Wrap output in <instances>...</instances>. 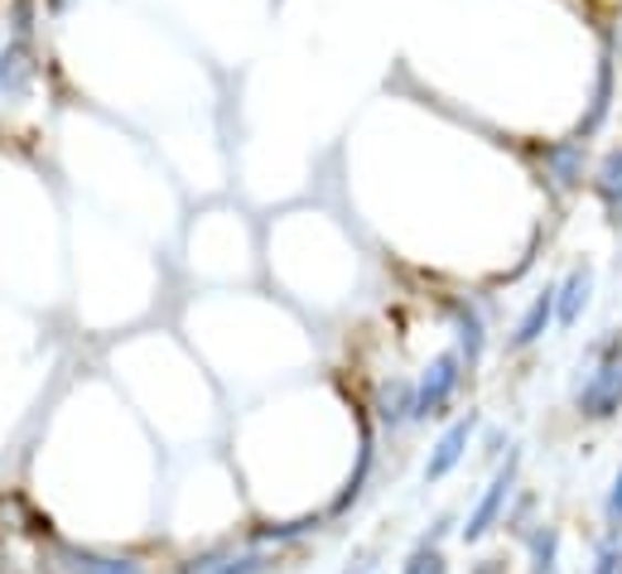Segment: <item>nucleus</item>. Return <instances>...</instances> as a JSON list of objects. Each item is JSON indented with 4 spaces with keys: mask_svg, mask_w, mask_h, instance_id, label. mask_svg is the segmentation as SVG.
I'll use <instances>...</instances> for the list:
<instances>
[{
    "mask_svg": "<svg viewBox=\"0 0 622 574\" xmlns=\"http://www.w3.org/2000/svg\"><path fill=\"white\" fill-rule=\"evenodd\" d=\"M608 516L622 526V469H618V478H613V492H608Z\"/></svg>",
    "mask_w": 622,
    "mask_h": 574,
    "instance_id": "nucleus-18",
    "label": "nucleus"
},
{
    "mask_svg": "<svg viewBox=\"0 0 622 574\" xmlns=\"http://www.w3.org/2000/svg\"><path fill=\"white\" fill-rule=\"evenodd\" d=\"M589 290H593V271L589 265H574L565 285L555 290V319H560V324H574L579 310L589 304Z\"/></svg>",
    "mask_w": 622,
    "mask_h": 574,
    "instance_id": "nucleus-8",
    "label": "nucleus"
},
{
    "mask_svg": "<svg viewBox=\"0 0 622 574\" xmlns=\"http://www.w3.org/2000/svg\"><path fill=\"white\" fill-rule=\"evenodd\" d=\"M271 570V555L266 551H242V555H203V560H189L183 574H266Z\"/></svg>",
    "mask_w": 622,
    "mask_h": 574,
    "instance_id": "nucleus-7",
    "label": "nucleus"
},
{
    "mask_svg": "<svg viewBox=\"0 0 622 574\" xmlns=\"http://www.w3.org/2000/svg\"><path fill=\"white\" fill-rule=\"evenodd\" d=\"M555 551H560V536H555V531H540L536 536V574H555Z\"/></svg>",
    "mask_w": 622,
    "mask_h": 574,
    "instance_id": "nucleus-17",
    "label": "nucleus"
},
{
    "mask_svg": "<svg viewBox=\"0 0 622 574\" xmlns=\"http://www.w3.org/2000/svg\"><path fill=\"white\" fill-rule=\"evenodd\" d=\"M377 416L387 425L410 420V416H415V386H410V382H387L377 392Z\"/></svg>",
    "mask_w": 622,
    "mask_h": 574,
    "instance_id": "nucleus-10",
    "label": "nucleus"
},
{
    "mask_svg": "<svg viewBox=\"0 0 622 574\" xmlns=\"http://www.w3.org/2000/svg\"><path fill=\"white\" fill-rule=\"evenodd\" d=\"M579 410H584L589 420H608L622 410V343L618 338L599 353V367H593V377L584 382V392H579Z\"/></svg>",
    "mask_w": 622,
    "mask_h": 574,
    "instance_id": "nucleus-1",
    "label": "nucleus"
},
{
    "mask_svg": "<svg viewBox=\"0 0 622 574\" xmlns=\"http://www.w3.org/2000/svg\"><path fill=\"white\" fill-rule=\"evenodd\" d=\"M463 357L458 353H440L434 363L425 367V377L415 382V416L410 420H430V416H440V410L449 406V396L458 392V377H463Z\"/></svg>",
    "mask_w": 622,
    "mask_h": 574,
    "instance_id": "nucleus-2",
    "label": "nucleus"
},
{
    "mask_svg": "<svg viewBox=\"0 0 622 574\" xmlns=\"http://www.w3.org/2000/svg\"><path fill=\"white\" fill-rule=\"evenodd\" d=\"M546 165L555 169V184H560V189H574V184L584 179V169H579V145H555L546 155Z\"/></svg>",
    "mask_w": 622,
    "mask_h": 574,
    "instance_id": "nucleus-12",
    "label": "nucleus"
},
{
    "mask_svg": "<svg viewBox=\"0 0 622 574\" xmlns=\"http://www.w3.org/2000/svg\"><path fill=\"white\" fill-rule=\"evenodd\" d=\"M458 348L468 353V363H478V353H483V324H478V314H473V310H458Z\"/></svg>",
    "mask_w": 622,
    "mask_h": 574,
    "instance_id": "nucleus-14",
    "label": "nucleus"
},
{
    "mask_svg": "<svg viewBox=\"0 0 622 574\" xmlns=\"http://www.w3.org/2000/svg\"><path fill=\"white\" fill-rule=\"evenodd\" d=\"M512 478H516V453H512V459H507V469H502V473L493 478V483H487L483 502L473 507L468 526H463V541H478V536H487V531H493L497 512H502V502H507V492H512Z\"/></svg>",
    "mask_w": 622,
    "mask_h": 574,
    "instance_id": "nucleus-5",
    "label": "nucleus"
},
{
    "mask_svg": "<svg viewBox=\"0 0 622 574\" xmlns=\"http://www.w3.org/2000/svg\"><path fill=\"white\" fill-rule=\"evenodd\" d=\"M473 430H478V416H463V420L449 425L444 439H440V445H434V453H430V463H425V478H430V483H440V478H449V473L458 469V459H463V449H468Z\"/></svg>",
    "mask_w": 622,
    "mask_h": 574,
    "instance_id": "nucleus-4",
    "label": "nucleus"
},
{
    "mask_svg": "<svg viewBox=\"0 0 622 574\" xmlns=\"http://www.w3.org/2000/svg\"><path fill=\"white\" fill-rule=\"evenodd\" d=\"M608 97H613V59H603V69H599V87H593V112L584 116V131H599V122L608 116Z\"/></svg>",
    "mask_w": 622,
    "mask_h": 574,
    "instance_id": "nucleus-13",
    "label": "nucleus"
},
{
    "mask_svg": "<svg viewBox=\"0 0 622 574\" xmlns=\"http://www.w3.org/2000/svg\"><path fill=\"white\" fill-rule=\"evenodd\" d=\"M44 6H49V10H68L73 0H44Z\"/></svg>",
    "mask_w": 622,
    "mask_h": 574,
    "instance_id": "nucleus-19",
    "label": "nucleus"
},
{
    "mask_svg": "<svg viewBox=\"0 0 622 574\" xmlns=\"http://www.w3.org/2000/svg\"><path fill=\"white\" fill-rule=\"evenodd\" d=\"M30 34H34V0H10V39L30 44Z\"/></svg>",
    "mask_w": 622,
    "mask_h": 574,
    "instance_id": "nucleus-15",
    "label": "nucleus"
},
{
    "mask_svg": "<svg viewBox=\"0 0 622 574\" xmlns=\"http://www.w3.org/2000/svg\"><path fill=\"white\" fill-rule=\"evenodd\" d=\"M593 194H599L608 208L622 203V150H608V155H603L599 179H593Z\"/></svg>",
    "mask_w": 622,
    "mask_h": 574,
    "instance_id": "nucleus-11",
    "label": "nucleus"
},
{
    "mask_svg": "<svg viewBox=\"0 0 622 574\" xmlns=\"http://www.w3.org/2000/svg\"><path fill=\"white\" fill-rule=\"evenodd\" d=\"M59 565L68 574H145L136 560L102 555V551H87V545H59Z\"/></svg>",
    "mask_w": 622,
    "mask_h": 574,
    "instance_id": "nucleus-6",
    "label": "nucleus"
},
{
    "mask_svg": "<svg viewBox=\"0 0 622 574\" xmlns=\"http://www.w3.org/2000/svg\"><path fill=\"white\" fill-rule=\"evenodd\" d=\"M352 574H367V570H352Z\"/></svg>",
    "mask_w": 622,
    "mask_h": 574,
    "instance_id": "nucleus-20",
    "label": "nucleus"
},
{
    "mask_svg": "<svg viewBox=\"0 0 622 574\" xmlns=\"http://www.w3.org/2000/svg\"><path fill=\"white\" fill-rule=\"evenodd\" d=\"M555 324V290H540V295L531 300V310L521 314V324H516V348H531V343L540 338V333H546Z\"/></svg>",
    "mask_w": 622,
    "mask_h": 574,
    "instance_id": "nucleus-9",
    "label": "nucleus"
},
{
    "mask_svg": "<svg viewBox=\"0 0 622 574\" xmlns=\"http://www.w3.org/2000/svg\"><path fill=\"white\" fill-rule=\"evenodd\" d=\"M34 87V63H30V44L24 39H6L0 44V97L6 102H24Z\"/></svg>",
    "mask_w": 622,
    "mask_h": 574,
    "instance_id": "nucleus-3",
    "label": "nucleus"
},
{
    "mask_svg": "<svg viewBox=\"0 0 622 574\" xmlns=\"http://www.w3.org/2000/svg\"><path fill=\"white\" fill-rule=\"evenodd\" d=\"M401 574H444V555H440V551H430V545H420V551L405 560V570H401Z\"/></svg>",
    "mask_w": 622,
    "mask_h": 574,
    "instance_id": "nucleus-16",
    "label": "nucleus"
}]
</instances>
